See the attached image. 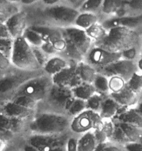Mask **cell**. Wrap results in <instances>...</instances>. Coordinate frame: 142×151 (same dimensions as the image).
<instances>
[{
  "instance_id": "cell-1",
  "label": "cell",
  "mask_w": 142,
  "mask_h": 151,
  "mask_svg": "<svg viewBox=\"0 0 142 151\" xmlns=\"http://www.w3.org/2000/svg\"><path fill=\"white\" fill-rule=\"evenodd\" d=\"M27 14L29 26L43 25L58 28L74 26L80 11L67 3L45 6L38 3L22 7Z\"/></svg>"
},
{
  "instance_id": "cell-2",
  "label": "cell",
  "mask_w": 142,
  "mask_h": 151,
  "mask_svg": "<svg viewBox=\"0 0 142 151\" xmlns=\"http://www.w3.org/2000/svg\"><path fill=\"white\" fill-rule=\"evenodd\" d=\"M61 31L66 46L64 49L57 54L70 62L78 63L84 61L94 43L85 30L72 26L61 28Z\"/></svg>"
},
{
  "instance_id": "cell-3",
  "label": "cell",
  "mask_w": 142,
  "mask_h": 151,
  "mask_svg": "<svg viewBox=\"0 0 142 151\" xmlns=\"http://www.w3.org/2000/svg\"><path fill=\"white\" fill-rule=\"evenodd\" d=\"M142 42L138 31L118 26L108 29L104 38L93 44L111 52L121 53L131 47L141 45Z\"/></svg>"
},
{
  "instance_id": "cell-4",
  "label": "cell",
  "mask_w": 142,
  "mask_h": 151,
  "mask_svg": "<svg viewBox=\"0 0 142 151\" xmlns=\"http://www.w3.org/2000/svg\"><path fill=\"white\" fill-rule=\"evenodd\" d=\"M72 119L66 115L49 112H36L28 127V133L61 134L70 130Z\"/></svg>"
},
{
  "instance_id": "cell-5",
  "label": "cell",
  "mask_w": 142,
  "mask_h": 151,
  "mask_svg": "<svg viewBox=\"0 0 142 151\" xmlns=\"http://www.w3.org/2000/svg\"><path fill=\"white\" fill-rule=\"evenodd\" d=\"M44 73L43 69L27 70L13 65L0 72V102L9 100L13 93L27 81Z\"/></svg>"
},
{
  "instance_id": "cell-6",
  "label": "cell",
  "mask_w": 142,
  "mask_h": 151,
  "mask_svg": "<svg viewBox=\"0 0 142 151\" xmlns=\"http://www.w3.org/2000/svg\"><path fill=\"white\" fill-rule=\"evenodd\" d=\"M75 98L72 89L53 83L46 97L37 104L36 112L66 115Z\"/></svg>"
},
{
  "instance_id": "cell-7",
  "label": "cell",
  "mask_w": 142,
  "mask_h": 151,
  "mask_svg": "<svg viewBox=\"0 0 142 151\" xmlns=\"http://www.w3.org/2000/svg\"><path fill=\"white\" fill-rule=\"evenodd\" d=\"M73 133L71 131L61 134L27 133L24 140L37 151H67V141Z\"/></svg>"
},
{
  "instance_id": "cell-8",
  "label": "cell",
  "mask_w": 142,
  "mask_h": 151,
  "mask_svg": "<svg viewBox=\"0 0 142 151\" xmlns=\"http://www.w3.org/2000/svg\"><path fill=\"white\" fill-rule=\"evenodd\" d=\"M53 83L52 76L46 73L37 76L19 88L9 100L16 96H25L38 103L46 97Z\"/></svg>"
},
{
  "instance_id": "cell-9",
  "label": "cell",
  "mask_w": 142,
  "mask_h": 151,
  "mask_svg": "<svg viewBox=\"0 0 142 151\" xmlns=\"http://www.w3.org/2000/svg\"><path fill=\"white\" fill-rule=\"evenodd\" d=\"M11 62L14 67L27 70L42 69L36 59L31 45L22 36L14 40Z\"/></svg>"
},
{
  "instance_id": "cell-10",
  "label": "cell",
  "mask_w": 142,
  "mask_h": 151,
  "mask_svg": "<svg viewBox=\"0 0 142 151\" xmlns=\"http://www.w3.org/2000/svg\"><path fill=\"white\" fill-rule=\"evenodd\" d=\"M103 119L99 113L85 109L71 120L70 130L72 133L80 135L89 131L103 129Z\"/></svg>"
},
{
  "instance_id": "cell-11",
  "label": "cell",
  "mask_w": 142,
  "mask_h": 151,
  "mask_svg": "<svg viewBox=\"0 0 142 151\" xmlns=\"http://www.w3.org/2000/svg\"><path fill=\"white\" fill-rule=\"evenodd\" d=\"M138 71H139L137 61L120 58L98 71V73L108 78L114 76H119L127 83L133 75Z\"/></svg>"
},
{
  "instance_id": "cell-12",
  "label": "cell",
  "mask_w": 142,
  "mask_h": 151,
  "mask_svg": "<svg viewBox=\"0 0 142 151\" xmlns=\"http://www.w3.org/2000/svg\"><path fill=\"white\" fill-rule=\"evenodd\" d=\"M113 122L114 130L110 141L123 146L131 142L142 143V129L124 122Z\"/></svg>"
},
{
  "instance_id": "cell-13",
  "label": "cell",
  "mask_w": 142,
  "mask_h": 151,
  "mask_svg": "<svg viewBox=\"0 0 142 151\" xmlns=\"http://www.w3.org/2000/svg\"><path fill=\"white\" fill-rule=\"evenodd\" d=\"M120 58L121 53L111 52L93 44L84 61L94 68L98 72Z\"/></svg>"
},
{
  "instance_id": "cell-14",
  "label": "cell",
  "mask_w": 142,
  "mask_h": 151,
  "mask_svg": "<svg viewBox=\"0 0 142 151\" xmlns=\"http://www.w3.org/2000/svg\"><path fill=\"white\" fill-rule=\"evenodd\" d=\"M28 27L40 33L44 42L52 43L58 53L61 52L65 48L66 44L61 28L43 25H32Z\"/></svg>"
},
{
  "instance_id": "cell-15",
  "label": "cell",
  "mask_w": 142,
  "mask_h": 151,
  "mask_svg": "<svg viewBox=\"0 0 142 151\" xmlns=\"http://www.w3.org/2000/svg\"><path fill=\"white\" fill-rule=\"evenodd\" d=\"M77 63L70 62L69 65L52 76L56 84L73 89L82 83L77 71Z\"/></svg>"
},
{
  "instance_id": "cell-16",
  "label": "cell",
  "mask_w": 142,
  "mask_h": 151,
  "mask_svg": "<svg viewBox=\"0 0 142 151\" xmlns=\"http://www.w3.org/2000/svg\"><path fill=\"white\" fill-rule=\"evenodd\" d=\"M4 23L9 29L13 39L22 37L29 26L26 11L22 9L19 12L10 16Z\"/></svg>"
},
{
  "instance_id": "cell-17",
  "label": "cell",
  "mask_w": 142,
  "mask_h": 151,
  "mask_svg": "<svg viewBox=\"0 0 142 151\" xmlns=\"http://www.w3.org/2000/svg\"><path fill=\"white\" fill-rule=\"evenodd\" d=\"M31 119L9 117L0 114V129L8 130L17 136H25L28 133V124Z\"/></svg>"
},
{
  "instance_id": "cell-18",
  "label": "cell",
  "mask_w": 142,
  "mask_h": 151,
  "mask_svg": "<svg viewBox=\"0 0 142 151\" xmlns=\"http://www.w3.org/2000/svg\"><path fill=\"white\" fill-rule=\"evenodd\" d=\"M1 114L24 119H31L36 113L35 110L23 106L11 100L0 102Z\"/></svg>"
},
{
  "instance_id": "cell-19",
  "label": "cell",
  "mask_w": 142,
  "mask_h": 151,
  "mask_svg": "<svg viewBox=\"0 0 142 151\" xmlns=\"http://www.w3.org/2000/svg\"><path fill=\"white\" fill-rule=\"evenodd\" d=\"M101 23L107 30L113 27L122 26L138 31L142 26V16L112 17L103 20Z\"/></svg>"
},
{
  "instance_id": "cell-20",
  "label": "cell",
  "mask_w": 142,
  "mask_h": 151,
  "mask_svg": "<svg viewBox=\"0 0 142 151\" xmlns=\"http://www.w3.org/2000/svg\"><path fill=\"white\" fill-rule=\"evenodd\" d=\"M112 120L113 121L126 123L142 129V115L135 107H122L117 115Z\"/></svg>"
},
{
  "instance_id": "cell-21",
  "label": "cell",
  "mask_w": 142,
  "mask_h": 151,
  "mask_svg": "<svg viewBox=\"0 0 142 151\" xmlns=\"http://www.w3.org/2000/svg\"><path fill=\"white\" fill-rule=\"evenodd\" d=\"M109 95L123 107H135L141 99V95L134 91L127 84L120 91L111 93Z\"/></svg>"
},
{
  "instance_id": "cell-22",
  "label": "cell",
  "mask_w": 142,
  "mask_h": 151,
  "mask_svg": "<svg viewBox=\"0 0 142 151\" xmlns=\"http://www.w3.org/2000/svg\"><path fill=\"white\" fill-rule=\"evenodd\" d=\"M70 63L66 58L57 54L50 57L43 69L46 74L53 76L68 67Z\"/></svg>"
},
{
  "instance_id": "cell-23",
  "label": "cell",
  "mask_w": 142,
  "mask_h": 151,
  "mask_svg": "<svg viewBox=\"0 0 142 151\" xmlns=\"http://www.w3.org/2000/svg\"><path fill=\"white\" fill-rule=\"evenodd\" d=\"M142 16V0H123L122 8L115 17Z\"/></svg>"
},
{
  "instance_id": "cell-24",
  "label": "cell",
  "mask_w": 142,
  "mask_h": 151,
  "mask_svg": "<svg viewBox=\"0 0 142 151\" xmlns=\"http://www.w3.org/2000/svg\"><path fill=\"white\" fill-rule=\"evenodd\" d=\"M121 107L120 104L109 95L104 99L99 113L103 120L112 119L117 115Z\"/></svg>"
},
{
  "instance_id": "cell-25",
  "label": "cell",
  "mask_w": 142,
  "mask_h": 151,
  "mask_svg": "<svg viewBox=\"0 0 142 151\" xmlns=\"http://www.w3.org/2000/svg\"><path fill=\"white\" fill-rule=\"evenodd\" d=\"M101 17L98 14L88 12H80L75 19L74 26L86 30L93 24L101 22Z\"/></svg>"
},
{
  "instance_id": "cell-26",
  "label": "cell",
  "mask_w": 142,
  "mask_h": 151,
  "mask_svg": "<svg viewBox=\"0 0 142 151\" xmlns=\"http://www.w3.org/2000/svg\"><path fill=\"white\" fill-rule=\"evenodd\" d=\"M123 0H104L100 13L101 21L109 17H115L122 6Z\"/></svg>"
},
{
  "instance_id": "cell-27",
  "label": "cell",
  "mask_w": 142,
  "mask_h": 151,
  "mask_svg": "<svg viewBox=\"0 0 142 151\" xmlns=\"http://www.w3.org/2000/svg\"><path fill=\"white\" fill-rule=\"evenodd\" d=\"M97 142L94 134V130L89 131L80 134L78 138V151H96Z\"/></svg>"
},
{
  "instance_id": "cell-28",
  "label": "cell",
  "mask_w": 142,
  "mask_h": 151,
  "mask_svg": "<svg viewBox=\"0 0 142 151\" xmlns=\"http://www.w3.org/2000/svg\"><path fill=\"white\" fill-rule=\"evenodd\" d=\"M77 71L82 82L93 83L97 74V70L85 61L77 64Z\"/></svg>"
},
{
  "instance_id": "cell-29",
  "label": "cell",
  "mask_w": 142,
  "mask_h": 151,
  "mask_svg": "<svg viewBox=\"0 0 142 151\" xmlns=\"http://www.w3.org/2000/svg\"><path fill=\"white\" fill-rule=\"evenodd\" d=\"M72 91L75 98L87 100L93 94L96 93V90L92 83L82 82L73 89Z\"/></svg>"
},
{
  "instance_id": "cell-30",
  "label": "cell",
  "mask_w": 142,
  "mask_h": 151,
  "mask_svg": "<svg viewBox=\"0 0 142 151\" xmlns=\"http://www.w3.org/2000/svg\"><path fill=\"white\" fill-rule=\"evenodd\" d=\"M92 84L96 93L105 96L110 95L111 91L109 86V78L106 76L98 73Z\"/></svg>"
},
{
  "instance_id": "cell-31",
  "label": "cell",
  "mask_w": 142,
  "mask_h": 151,
  "mask_svg": "<svg viewBox=\"0 0 142 151\" xmlns=\"http://www.w3.org/2000/svg\"><path fill=\"white\" fill-rule=\"evenodd\" d=\"M87 35L92 40L94 43L102 40L106 36L108 30L101 22H98L85 30Z\"/></svg>"
},
{
  "instance_id": "cell-32",
  "label": "cell",
  "mask_w": 142,
  "mask_h": 151,
  "mask_svg": "<svg viewBox=\"0 0 142 151\" xmlns=\"http://www.w3.org/2000/svg\"><path fill=\"white\" fill-rule=\"evenodd\" d=\"M104 0H84L78 10L80 12H88L100 15Z\"/></svg>"
},
{
  "instance_id": "cell-33",
  "label": "cell",
  "mask_w": 142,
  "mask_h": 151,
  "mask_svg": "<svg viewBox=\"0 0 142 151\" xmlns=\"http://www.w3.org/2000/svg\"><path fill=\"white\" fill-rule=\"evenodd\" d=\"M23 37L31 45L41 47L44 43L41 34L30 27L27 28Z\"/></svg>"
},
{
  "instance_id": "cell-34",
  "label": "cell",
  "mask_w": 142,
  "mask_h": 151,
  "mask_svg": "<svg viewBox=\"0 0 142 151\" xmlns=\"http://www.w3.org/2000/svg\"><path fill=\"white\" fill-rule=\"evenodd\" d=\"M85 109H87L86 100L75 98L67 111L66 115L72 119Z\"/></svg>"
},
{
  "instance_id": "cell-35",
  "label": "cell",
  "mask_w": 142,
  "mask_h": 151,
  "mask_svg": "<svg viewBox=\"0 0 142 151\" xmlns=\"http://www.w3.org/2000/svg\"><path fill=\"white\" fill-rule=\"evenodd\" d=\"M105 97V96L96 93L93 94L91 97L86 100L87 109L99 112L102 106V102Z\"/></svg>"
},
{
  "instance_id": "cell-36",
  "label": "cell",
  "mask_w": 142,
  "mask_h": 151,
  "mask_svg": "<svg viewBox=\"0 0 142 151\" xmlns=\"http://www.w3.org/2000/svg\"><path fill=\"white\" fill-rule=\"evenodd\" d=\"M14 40L12 38H0V53L11 59L13 52Z\"/></svg>"
},
{
  "instance_id": "cell-37",
  "label": "cell",
  "mask_w": 142,
  "mask_h": 151,
  "mask_svg": "<svg viewBox=\"0 0 142 151\" xmlns=\"http://www.w3.org/2000/svg\"><path fill=\"white\" fill-rule=\"evenodd\" d=\"M127 84L134 91L141 95L142 93V73H135Z\"/></svg>"
},
{
  "instance_id": "cell-38",
  "label": "cell",
  "mask_w": 142,
  "mask_h": 151,
  "mask_svg": "<svg viewBox=\"0 0 142 151\" xmlns=\"http://www.w3.org/2000/svg\"><path fill=\"white\" fill-rule=\"evenodd\" d=\"M141 45L134 46L121 52L122 58L129 60L137 61L141 56Z\"/></svg>"
},
{
  "instance_id": "cell-39",
  "label": "cell",
  "mask_w": 142,
  "mask_h": 151,
  "mask_svg": "<svg viewBox=\"0 0 142 151\" xmlns=\"http://www.w3.org/2000/svg\"><path fill=\"white\" fill-rule=\"evenodd\" d=\"M31 47L37 62L43 69L51 57L46 53L41 47L31 45Z\"/></svg>"
},
{
  "instance_id": "cell-40",
  "label": "cell",
  "mask_w": 142,
  "mask_h": 151,
  "mask_svg": "<svg viewBox=\"0 0 142 151\" xmlns=\"http://www.w3.org/2000/svg\"><path fill=\"white\" fill-rule=\"evenodd\" d=\"M10 100L16 102L20 105H22L23 106L26 107L27 108L33 110H35L36 111V108L37 106L38 102H36L31 98H28L25 96H18L12 98Z\"/></svg>"
},
{
  "instance_id": "cell-41",
  "label": "cell",
  "mask_w": 142,
  "mask_h": 151,
  "mask_svg": "<svg viewBox=\"0 0 142 151\" xmlns=\"http://www.w3.org/2000/svg\"><path fill=\"white\" fill-rule=\"evenodd\" d=\"M127 82L119 76H112L109 78V86L111 93H117L124 88Z\"/></svg>"
},
{
  "instance_id": "cell-42",
  "label": "cell",
  "mask_w": 142,
  "mask_h": 151,
  "mask_svg": "<svg viewBox=\"0 0 142 151\" xmlns=\"http://www.w3.org/2000/svg\"><path fill=\"white\" fill-rule=\"evenodd\" d=\"M96 151H125L124 147L111 141L98 143Z\"/></svg>"
},
{
  "instance_id": "cell-43",
  "label": "cell",
  "mask_w": 142,
  "mask_h": 151,
  "mask_svg": "<svg viewBox=\"0 0 142 151\" xmlns=\"http://www.w3.org/2000/svg\"><path fill=\"white\" fill-rule=\"evenodd\" d=\"M80 135L73 133L67 143V151H78V142Z\"/></svg>"
},
{
  "instance_id": "cell-44",
  "label": "cell",
  "mask_w": 142,
  "mask_h": 151,
  "mask_svg": "<svg viewBox=\"0 0 142 151\" xmlns=\"http://www.w3.org/2000/svg\"><path fill=\"white\" fill-rule=\"evenodd\" d=\"M104 125L103 130L106 133V136L110 141L114 130V122L112 119H104Z\"/></svg>"
},
{
  "instance_id": "cell-45",
  "label": "cell",
  "mask_w": 142,
  "mask_h": 151,
  "mask_svg": "<svg viewBox=\"0 0 142 151\" xmlns=\"http://www.w3.org/2000/svg\"><path fill=\"white\" fill-rule=\"evenodd\" d=\"M11 59L0 53V72L4 71L12 65Z\"/></svg>"
},
{
  "instance_id": "cell-46",
  "label": "cell",
  "mask_w": 142,
  "mask_h": 151,
  "mask_svg": "<svg viewBox=\"0 0 142 151\" xmlns=\"http://www.w3.org/2000/svg\"><path fill=\"white\" fill-rule=\"evenodd\" d=\"M41 48L46 54H47L50 57L57 54L58 51L55 49L53 45L49 42H44L43 44L41 46Z\"/></svg>"
},
{
  "instance_id": "cell-47",
  "label": "cell",
  "mask_w": 142,
  "mask_h": 151,
  "mask_svg": "<svg viewBox=\"0 0 142 151\" xmlns=\"http://www.w3.org/2000/svg\"><path fill=\"white\" fill-rule=\"evenodd\" d=\"M94 134L96 141L97 142V145L98 143L107 142L109 141L106 136V133L104 132V131L103 129L94 130Z\"/></svg>"
},
{
  "instance_id": "cell-48",
  "label": "cell",
  "mask_w": 142,
  "mask_h": 151,
  "mask_svg": "<svg viewBox=\"0 0 142 151\" xmlns=\"http://www.w3.org/2000/svg\"><path fill=\"white\" fill-rule=\"evenodd\" d=\"M125 151H142V143L141 142H131L124 146Z\"/></svg>"
},
{
  "instance_id": "cell-49",
  "label": "cell",
  "mask_w": 142,
  "mask_h": 151,
  "mask_svg": "<svg viewBox=\"0 0 142 151\" xmlns=\"http://www.w3.org/2000/svg\"><path fill=\"white\" fill-rule=\"evenodd\" d=\"M12 38L9 29L4 23H1L0 24V38Z\"/></svg>"
},
{
  "instance_id": "cell-50",
  "label": "cell",
  "mask_w": 142,
  "mask_h": 151,
  "mask_svg": "<svg viewBox=\"0 0 142 151\" xmlns=\"http://www.w3.org/2000/svg\"><path fill=\"white\" fill-rule=\"evenodd\" d=\"M65 2L64 0H41L40 3L45 6H52Z\"/></svg>"
},
{
  "instance_id": "cell-51",
  "label": "cell",
  "mask_w": 142,
  "mask_h": 151,
  "mask_svg": "<svg viewBox=\"0 0 142 151\" xmlns=\"http://www.w3.org/2000/svg\"><path fill=\"white\" fill-rule=\"evenodd\" d=\"M41 0H20V4L22 7H31L40 3Z\"/></svg>"
},
{
  "instance_id": "cell-52",
  "label": "cell",
  "mask_w": 142,
  "mask_h": 151,
  "mask_svg": "<svg viewBox=\"0 0 142 151\" xmlns=\"http://www.w3.org/2000/svg\"><path fill=\"white\" fill-rule=\"evenodd\" d=\"M64 1L67 4L71 5L72 6L78 9L79 7L83 2V0H64Z\"/></svg>"
},
{
  "instance_id": "cell-53",
  "label": "cell",
  "mask_w": 142,
  "mask_h": 151,
  "mask_svg": "<svg viewBox=\"0 0 142 151\" xmlns=\"http://www.w3.org/2000/svg\"><path fill=\"white\" fill-rule=\"evenodd\" d=\"M23 150L24 151H37V150L36 148L35 147L32 146L30 144L27 143L26 142H25L23 146Z\"/></svg>"
},
{
  "instance_id": "cell-54",
  "label": "cell",
  "mask_w": 142,
  "mask_h": 151,
  "mask_svg": "<svg viewBox=\"0 0 142 151\" xmlns=\"http://www.w3.org/2000/svg\"><path fill=\"white\" fill-rule=\"evenodd\" d=\"M137 111L142 115V99H140L137 105L135 106Z\"/></svg>"
},
{
  "instance_id": "cell-55",
  "label": "cell",
  "mask_w": 142,
  "mask_h": 151,
  "mask_svg": "<svg viewBox=\"0 0 142 151\" xmlns=\"http://www.w3.org/2000/svg\"><path fill=\"white\" fill-rule=\"evenodd\" d=\"M137 65L139 71L142 73V55H141L140 57L138 59Z\"/></svg>"
},
{
  "instance_id": "cell-56",
  "label": "cell",
  "mask_w": 142,
  "mask_h": 151,
  "mask_svg": "<svg viewBox=\"0 0 142 151\" xmlns=\"http://www.w3.org/2000/svg\"><path fill=\"white\" fill-rule=\"evenodd\" d=\"M9 2H13V3H17V4H20V0H7Z\"/></svg>"
},
{
  "instance_id": "cell-57",
  "label": "cell",
  "mask_w": 142,
  "mask_h": 151,
  "mask_svg": "<svg viewBox=\"0 0 142 151\" xmlns=\"http://www.w3.org/2000/svg\"><path fill=\"white\" fill-rule=\"evenodd\" d=\"M141 55H142V42L141 44Z\"/></svg>"
},
{
  "instance_id": "cell-58",
  "label": "cell",
  "mask_w": 142,
  "mask_h": 151,
  "mask_svg": "<svg viewBox=\"0 0 142 151\" xmlns=\"http://www.w3.org/2000/svg\"><path fill=\"white\" fill-rule=\"evenodd\" d=\"M83 1H84V0H83Z\"/></svg>"
}]
</instances>
